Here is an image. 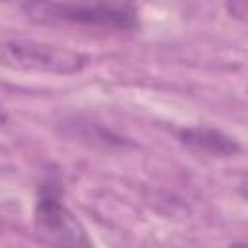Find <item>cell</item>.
Here are the masks:
<instances>
[{"instance_id": "7", "label": "cell", "mask_w": 248, "mask_h": 248, "mask_svg": "<svg viewBox=\"0 0 248 248\" xmlns=\"http://www.w3.org/2000/svg\"><path fill=\"white\" fill-rule=\"evenodd\" d=\"M246 91H248V89H246Z\"/></svg>"}, {"instance_id": "4", "label": "cell", "mask_w": 248, "mask_h": 248, "mask_svg": "<svg viewBox=\"0 0 248 248\" xmlns=\"http://www.w3.org/2000/svg\"><path fill=\"white\" fill-rule=\"evenodd\" d=\"M58 134L68 141H76L89 149H101V151H126L136 145L130 138L110 130L108 126L97 120L78 118V116L62 120L58 124Z\"/></svg>"}, {"instance_id": "2", "label": "cell", "mask_w": 248, "mask_h": 248, "mask_svg": "<svg viewBox=\"0 0 248 248\" xmlns=\"http://www.w3.org/2000/svg\"><path fill=\"white\" fill-rule=\"evenodd\" d=\"M2 62L6 68L21 72L72 76L79 74L89 64V56L35 39L14 37L6 39L2 45Z\"/></svg>"}, {"instance_id": "3", "label": "cell", "mask_w": 248, "mask_h": 248, "mask_svg": "<svg viewBox=\"0 0 248 248\" xmlns=\"http://www.w3.org/2000/svg\"><path fill=\"white\" fill-rule=\"evenodd\" d=\"M35 234L43 244L50 246L91 244L81 221L60 200V192L52 182H46L39 188L35 203Z\"/></svg>"}, {"instance_id": "6", "label": "cell", "mask_w": 248, "mask_h": 248, "mask_svg": "<svg viewBox=\"0 0 248 248\" xmlns=\"http://www.w3.org/2000/svg\"><path fill=\"white\" fill-rule=\"evenodd\" d=\"M227 10L232 17L248 21V0H227Z\"/></svg>"}, {"instance_id": "5", "label": "cell", "mask_w": 248, "mask_h": 248, "mask_svg": "<svg viewBox=\"0 0 248 248\" xmlns=\"http://www.w3.org/2000/svg\"><path fill=\"white\" fill-rule=\"evenodd\" d=\"M178 141L194 153L207 155V157H234L240 151V145L234 138L227 136L225 132L211 128V126H192L182 128L176 134Z\"/></svg>"}, {"instance_id": "1", "label": "cell", "mask_w": 248, "mask_h": 248, "mask_svg": "<svg viewBox=\"0 0 248 248\" xmlns=\"http://www.w3.org/2000/svg\"><path fill=\"white\" fill-rule=\"evenodd\" d=\"M21 12L35 23L74 25L93 29L128 31L138 25V16L128 2H60V0H25Z\"/></svg>"}]
</instances>
